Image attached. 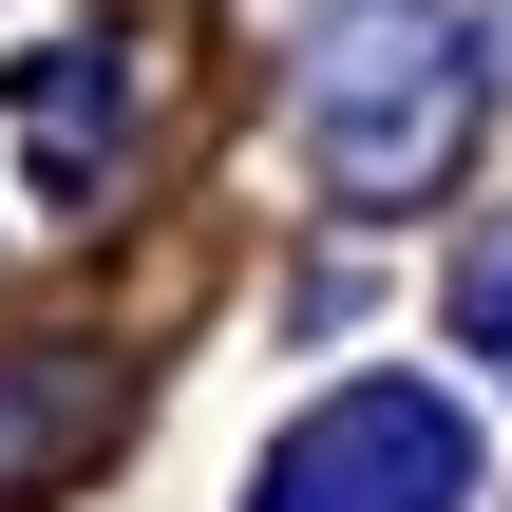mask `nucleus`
I'll return each instance as SVG.
<instances>
[{
	"label": "nucleus",
	"instance_id": "7ed1b4c3",
	"mask_svg": "<svg viewBox=\"0 0 512 512\" xmlns=\"http://www.w3.org/2000/svg\"><path fill=\"white\" fill-rule=\"evenodd\" d=\"M114 418H133V380H114L95 342H0V512L76 494V475L114 456Z\"/></svg>",
	"mask_w": 512,
	"mask_h": 512
},
{
	"label": "nucleus",
	"instance_id": "f257e3e1",
	"mask_svg": "<svg viewBox=\"0 0 512 512\" xmlns=\"http://www.w3.org/2000/svg\"><path fill=\"white\" fill-rule=\"evenodd\" d=\"M475 133V38L437 0H342L323 57H304V171L323 209H418Z\"/></svg>",
	"mask_w": 512,
	"mask_h": 512
},
{
	"label": "nucleus",
	"instance_id": "20e7f679",
	"mask_svg": "<svg viewBox=\"0 0 512 512\" xmlns=\"http://www.w3.org/2000/svg\"><path fill=\"white\" fill-rule=\"evenodd\" d=\"M0 114H19L38 190H114V133H133V76H114V38H38V57H0Z\"/></svg>",
	"mask_w": 512,
	"mask_h": 512
},
{
	"label": "nucleus",
	"instance_id": "f03ea898",
	"mask_svg": "<svg viewBox=\"0 0 512 512\" xmlns=\"http://www.w3.org/2000/svg\"><path fill=\"white\" fill-rule=\"evenodd\" d=\"M247 512H475V418L437 380H342L323 418L266 437Z\"/></svg>",
	"mask_w": 512,
	"mask_h": 512
},
{
	"label": "nucleus",
	"instance_id": "39448f33",
	"mask_svg": "<svg viewBox=\"0 0 512 512\" xmlns=\"http://www.w3.org/2000/svg\"><path fill=\"white\" fill-rule=\"evenodd\" d=\"M456 361L512 380V228H475V266H456Z\"/></svg>",
	"mask_w": 512,
	"mask_h": 512
}]
</instances>
